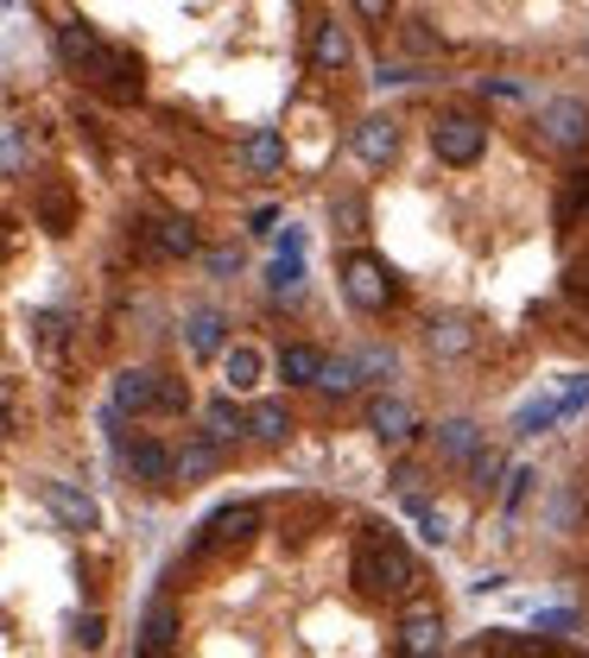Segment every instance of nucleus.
<instances>
[{
  "label": "nucleus",
  "instance_id": "nucleus-6",
  "mask_svg": "<svg viewBox=\"0 0 589 658\" xmlns=\"http://www.w3.org/2000/svg\"><path fill=\"white\" fill-rule=\"evenodd\" d=\"M45 506H52L70 531H96V526H102V506L89 501L83 487H70V481H45Z\"/></svg>",
  "mask_w": 589,
  "mask_h": 658
},
{
  "label": "nucleus",
  "instance_id": "nucleus-19",
  "mask_svg": "<svg viewBox=\"0 0 589 658\" xmlns=\"http://www.w3.org/2000/svg\"><path fill=\"white\" fill-rule=\"evenodd\" d=\"M349 57H356L349 32H342L336 20H324V25H317V39H310V64H317V70H342Z\"/></svg>",
  "mask_w": 589,
  "mask_h": 658
},
{
  "label": "nucleus",
  "instance_id": "nucleus-5",
  "mask_svg": "<svg viewBox=\"0 0 589 658\" xmlns=\"http://www.w3.org/2000/svg\"><path fill=\"white\" fill-rule=\"evenodd\" d=\"M538 127H545V140L552 146H583L589 140V101H577V96H558V101H545V114H538Z\"/></svg>",
  "mask_w": 589,
  "mask_h": 658
},
{
  "label": "nucleus",
  "instance_id": "nucleus-29",
  "mask_svg": "<svg viewBox=\"0 0 589 658\" xmlns=\"http://www.w3.org/2000/svg\"><path fill=\"white\" fill-rule=\"evenodd\" d=\"M552 425H558V399H533V405H520V418H513L520 437H538V430H552Z\"/></svg>",
  "mask_w": 589,
  "mask_h": 658
},
{
  "label": "nucleus",
  "instance_id": "nucleus-27",
  "mask_svg": "<svg viewBox=\"0 0 589 658\" xmlns=\"http://www.w3.org/2000/svg\"><path fill=\"white\" fill-rule=\"evenodd\" d=\"M462 469H469V487H476V494H488V487L501 481V450H482V443H476Z\"/></svg>",
  "mask_w": 589,
  "mask_h": 658
},
{
  "label": "nucleus",
  "instance_id": "nucleus-16",
  "mask_svg": "<svg viewBox=\"0 0 589 658\" xmlns=\"http://www.w3.org/2000/svg\"><path fill=\"white\" fill-rule=\"evenodd\" d=\"M425 349H432L437 361H462V354L476 349V323H469V317H437V323L425 329Z\"/></svg>",
  "mask_w": 589,
  "mask_h": 658
},
{
  "label": "nucleus",
  "instance_id": "nucleus-22",
  "mask_svg": "<svg viewBox=\"0 0 589 658\" xmlns=\"http://www.w3.org/2000/svg\"><path fill=\"white\" fill-rule=\"evenodd\" d=\"M266 292H273V298H285V304L305 298V253H280V260H273V273H266Z\"/></svg>",
  "mask_w": 589,
  "mask_h": 658
},
{
  "label": "nucleus",
  "instance_id": "nucleus-17",
  "mask_svg": "<svg viewBox=\"0 0 589 658\" xmlns=\"http://www.w3.org/2000/svg\"><path fill=\"white\" fill-rule=\"evenodd\" d=\"M222 336H229V317H222V310H190V317H184V342H190L197 361H216V354H222Z\"/></svg>",
  "mask_w": 589,
  "mask_h": 658
},
{
  "label": "nucleus",
  "instance_id": "nucleus-33",
  "mask_svg": "<svg viewBox=\"0 0 589 658\" xmlns=\"http://www.w3.org/2000/svg\"><path fill=\"white\" fill-rule=\"evenodd\" d=\"M577 412H589V374H577L558 399V418H577Z\"/></svg>",
  "mask_w": 589,
  "mask_h": 658
},
{
  "label": "nucleus",
  "instance_id": "nucleus-26",
  "mask_svg": "<svg viewBox=\"0 0 589 658\" xmlns=\"http://www.w3.org/2000/svg\"><path fill=\"white\" fill-rule=\"evenodd\" d=\"M32 329H39V354H45V361H64V342H70V323H64L57 310H39V317H32Z\"/></svg>",
  "mask_w": 589,
  "mask_h": 658
},
{
  "label": "nucleus",
  "instance_id": "nucleus-32",
  "mask_svg": "<svg viewBox=\"0 0 589 658\" xmlns=\"http://www.w3.org/2000/svg\"><path fill=\"white\" fill-rule=\"evenodd\" d=\"M393 361H400L393 349H361V354H356L361 380H381V374H393Z\"/></svg>",
  "mask_w": 589,
  "mask_h": 658
},
{
  "label": "nucleus",
  "instance_id": "nucleus-7",
  "mask_svg": "<svg viewBox=\"0 0 589 658\" xmlns=\"http://www.w3.org/2000/svg\"><path fill=\"white\" fill-rule=\"evenodd\" d=\"M368 430L381 437L386 450H400V443H406L412 430H418V412H412L406 399H393V393H381V399L368 405Z\"/></svg>",
  "mask_w": 589,
  "mask_h": 658
},
{
  "label": "nucleus",
  "instance_id": "nucleus-31",
  "mask_svg": "<svg viewBox=\"0 0 589 658\" xmlns=\"http://www.w3.org/2000/svg\"><path fill=\"white\" fill-rule=\"evenodd\" d=\"M20 165H26V133L0 127V177H20Z\"/></svg>",
  "mask_w": 589,
  "mask_h": 658
},
{
  "label": "nucleus",
  "instance_id": "nucleus-34",
  "mask_svg": "<svg viewBox=\"0 0 589 658\" xmlns=\"http://www.w3.org/2000/svg\"><path fill=\"white\" fill-rule=\"evenodd\" d=\"M533 469H513V475H508V513H513V506H520V501H526V487H533Z\"/></svg>",
  "mask_w": 589,
  "mask_h": 658
},
{
  "label": "nucleus",
  "instance_id": "nucleus-25",
  "mask_svg": "<svg viewBox=\"0 0 589 658\" xmlns=\"http://www.w3.org/2000/svg\"><path fill=\"white\" fill-rule=\"evenodd\" d=\"M204 437L209 443H234V437H241V405L234 399H216L204 412Z\"/></svg>",
  "mask_w": 589,
  "mask_h": 658
},
{
  "label": "nucleus",
  "instance_id": "nucleus-10",
  "mask_svg": "<svg viewBox=\"0 0 589 658\" xmlns=\"http://www.w3.org/2000/svg\"><path fill=\"white\" fill-rule=\"evenodd\" d=\"M39 222H45V234H70V228H77V190H70L64 177H45V184H39Z\"/></svg>",
  "mask_w": 589,
  "mask_h": 658
},
{
  "label": "nucleus",
  "instance_id": "nucleus-1",
  "mask_svg": "<svg viewBox=\"0 0 589 658\" xmlns=\"http://www.w3.org/2000/svg\"><path fill=\"white\" fill-rule=\"evenodd\" d=\"M349 577H356L361 595H412V589H418V563H412V551L400 545L393 526H368L356 545Z\"/></svg>",
  "mask_w": 589,
  "mask_h": 658
},
{
  "label": "nucleus",
  "instance_id": "nucleus-20",
  "mask_svg": "<svg viewBox=\"0 0 589 658\" xmlns=\"http://www.w3.org/2000/svg\"><path fill=\"white\" fill-rule=\"evenodd\" d=\"M432 443H437V456H444V462H469V450L482 443V430H476V418H444Z\"/></svg>",
  "mask_w": 589,
  "mask_h": 658
},
{
  "label": "nucleus",
  "instance_id": "nucleus-35",
  "mask_svg": "<svg viewBox=\"0 0 589 658\" xmlns=\"http://www.w3.org/2000/svg\"><path fill=\"white\" fill-rule=\"evenodd\" d=\"M336 222H342V234H361V202L342 197V202H336Z\"/></svg>",
  "mask_w": 589,
  "mask_h": 658
},
{
  "label": "nucleus",
  "instance_id": "nucleus-15",
  "mask_svg": "<svg viewBox=\"0 0 589 658\" xmlns=\"http://www.w3.org/2000/svg\"><path fill=\"white\" fill-rule=\"evenodd\" d=\"M114 418H133V412H153V368H121L114 374V399H108Z\"/></svg>",
  "mask_w": 589,
  "mask_h": 658
},
{
  "label": "nucleus",
  "instance_id": "nucleus-40",
  "mask_svg": "<svg viewBox=\"0 0 589 658\" xmlns=\"http://www.w3.org/2000/svg\"><path fill=\"white\" fill-rule=\"evenodd\" d=\"M577 627V614H538V633H570Z\"/></svg>",
  "mask_w": 589,
  "mask_h": 658
},
{
  "label": "nucleus",
  "instance_id": "nucleus-24",
  "mask_svg": "<svg viewBox=\"0 0 589 658\" xmlns=\"http://www.w3.org/2000/svg\"><path fill=\"white\" fill-rule=\"evenodd\" d=\"M317 368H324V354L310 349V342L280 349V380H292V386H310V380H317Z\"/></svg>",
  "mask_w": 589,
  "mask_h": 658
},
{
  "label": "nucleus",
  "instance_id": "nucleus-23",
  "mask_svg": "<svg viewBox=\"0 0 589 658\" xmlns=\"http://www.w3.org/2000/svg\"><path fill=\"white\" fill-rule=\"evenodd\" d=\"M310 386H324V393H336V399H349V393H356V386H361V368H356V354H336V361H324V368H317V380H310Z\"/></svg>",
  "mask_w": 589,
  "mask_h": 658
},
{
  "label": "nucleus",
  "instance_id": "nucleus-39",
  "mask_svg": "<svg viewBox=\"0 0 589 658\" xmlns=\"http://www.w3.org/2000/svg\"><path fill=\"white\" fill-rule=\"evenodd\" d=\"M482 96H501V101H520V83H501V76H482Z\"/></svg>",
  "mask_w": 589,
  "mask_h": 658
},
{
  "label": "nucleus",
  "instance_id": "nucleus-30",
  "mask_svg": "<svg viewBox=\"0 0 589 658\" xmlns=\"http://www.w3.org/2000/svg\"><path fill=\"white\" fill-rule=\"evenodd\" d=\"M153 412H190V386L172 374H153Z\"/></svg>",
  "mask_w": 589,
  "mask_h": 658
},
{
  "label": "nucleus",
  "instance_id": "nucleus-13",
  "mask_svg": "<svg viewBox=\"0 0 589 658\" xmlns=\"http://www.w3.org/2000/svg\"><path fill=\"white\" fill-rule=\"evenodd\" d=\"M222 469V443H209V437H197V443H184L178 456H172V481L178 487H197V481H209Z\"/></svg>",
  "mask_w": 589,
  "mask_h": 658
},
{
  "label": "nucleus",
  "instance_id": "nucleus-4",
  "mask_svg": "<svg viewBox=\"0 0 589 658\" xmlns=\"http://www.w3.org/2000/svg\"><path fill=\"white\" fill-rule=\"evenodd\" d=\"M342 292L356 310H386L393 304V273H386L374 253H349L342 260Z\"/></svg>",
  "mask_w": 589,
  "mask_h": 658
},
{
  "label": "nucleus",
  "instance_id": "nucleus-2",
  "mask_svg": "<svg viewBox=\"0 0 589 658\" xmlns=\"http://www.w3.org/2000/svg\"><path fill=\"white\" fill-rule=\"evenodd\" d=\"M432 152L444 158V165H476V158L488 152V127L476 121V114H437Z\"/></svg>",
  "mask_w": 589,
  "mask_h": 658
},
{
  "label": "nucleus",
  "instance_id": "nucleus-21",
  "mask_svg": "<svg viewBox=\"0 0 589 658\" xmlns=\"http://www.w3.org/2000/svg\"><path fill=\"white\" fill-rule=\"evenodd\" d=\"M172 639H178V607L153 602L146 607V627H140V652H172Z\"/></svg>",
  "mask_w": 589,
  "mask_h": 658
},
{
  "label": "nucleus",
  "instance_id": "nucleus-41",
  "mask_svg": "<svg viewBox=\"0 0 589 658\" xmlns=\"http://www.w3.org/2000/svg\"><path fill=\"white\" fill-rule=\"evenodd\" d=\"M577 202H589V172L577 177V184H570V202H564V216H570V209H577Z\"/></svg>",
  "mask_w": 589,
  "mask_h": 658
},
{
  "label": "nucleus",
  "instance_id": "nucleus-18",
  "mask_svg": "<svg viewBox=\"0 0 589 658\" xmlns=\"http://www.w3.org/2000/svg\"><path fill=\"white\" fill-rule=\"evenodd\" d=\"M393 152H400V127L386 121V114H374V121L356 127V158L361 165H386Z\"/></svg>",
  "mask_w": 589,
  "mask_h": 658
},
{
  "label": "nucleus",
  "instance_id": "nucleus-14",
  "mask_svg": "<svg viewBox=\"0 0 589 658\" xmlns=\"http://www.w3.org/2000/svg\"><path fill=\"white\" fill-rule=\"evenodd\" d=\"M146 248L165 253V260H190L197 253V228L184 222V216H153L146 222Z\"/></svg>",
  "mask_w": 589,
  "mask_h": 658
},
{
  "label": "nucleus",
  "instance_id": "nucleus-12",
  "mask_svg": "<svg viewBox=\"0 0 589 658\" xmlns=\"http://www.w3.org/2000/svg\"><path fill=\"white\" fill-rule=\"evenodd\" d=\"M241 437H254V443H285L292 437V412H285V399H260L241 412Z\"/></svg>",
  "mask_w": 589,
  "mask_h": 658
},
{
  "label": "nucleus",
  "instance_id": "nucleus-9",
  "mask_svg": "<svg viewBox=\"0 0 589 658\" xmlns=\"http://www.w3.org/2000/svg\"><path fill=\"white\" fill-rule=\"evenodd\" d=\"M121 462H128V475L146 481V487H165V481H172V450H165V443H153V437L121 443Z\"/></svg>",
  "mask_w": 589,
  "mask_h": 658
},
{
  "label": "nucleus",
  "instance_id": "nucleus-38",
  "mask_svg": "<svg viewBox=\"0 0 589 658\" xmlns=\"http://www.w3.org/2000/svg\"><path fill=\"white\" fill-rule=\"evenodd\" d=\"M209 273H241V253H234V248H216V253H209Z\"/></svg>",
  "mask_w": 589,
  "mask_h": 658
},
{
  "label": "nucleus",
  "instance_id": "nucleus-8",
  "mask_svg": "<svg viewBox=\"0 0 589 658\" xmlns=\"http://www.w3.org/2000/svg\"><path fill=\"white\" fill-rule=\"evenodd\" d=\"M437 646H444V621H437V607H406V621H400V652L412 658H432Z\"/></svg>",
  "mask_w": 589,
  "mask_h": 658
},
{
  "label": "nucleus",
  "instance_id": "nucleus-36",
  "mask_svg": "<svg viewBox=\"0 0 589 658\" xmlns=\"http://www.w3.org/2000/svg\"><path fill=\"white\" fill-rule=\"evenodd\" d=\"M77 646H89V652L102 646V621H96V614H83L77 621Z\"/></svg>",
  "mask_w": 589,
  "mask_h": 658
},
{
  "label": "nucleus",
  "instance_id": "nucleus-11",
  "mask_svg": "<svg viewBox=\"0 0 589 658\" xmlns=\"http://www.w3.org/2000/svg\"><path fill=\"white\" fill-rule=\"evenodd\" d=\"M241 165H248L254 177L285 172V133H280V127H254V133L241 140Z\"/></svg>",
  "mask_w": 589,
  "mask_h": 658
},
{
  "label": "nucleus",
  "instance_id": "nucleus-37",
  "mask_svg": "<svg viewBox=\"0 0 589 658\" xmlns=\"http://www.w3.org/2000/svg\"><path fill=\"white\" fill-rule=\"evenodd\" d=\"M356 13L368 25H386V13H393V0H356Z\"/></svg>",
  "mask_w": 589,
  "mask_h": 658
},
{
  "label": "nucleus",
  "instance_id": "nucleus-3",
  "mask_svg": "<svg viewBox=\"0 0 589 658\" xmlns=\"http://www.w3.org/2000/svg\"><path fill=\"white\" fill-rule=\"evenodd\" d=\"M260 531V506L254 501H229L216 506L204 519V531H197V551H234V545H248Z\"/></svg>",
  "mask_w": 589,
  "mask_h": 658
},
{
  "label": "nucleus",
  "instance_id": "nucleus-28",
  "mask_svg": "<svg viewBox=\"0 0 589 658\" xmlns=\"http://www.w3.org/2000/svg\"><path fill=\"white\" fill-rule=\"evenodd\" d=\"M222 374H229V393H248V386L260 380V354H254V349H229Z\"/></svg>",
  "mask_w": 589,
  "mask_h": 658
}]
</instances>
